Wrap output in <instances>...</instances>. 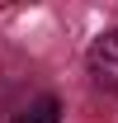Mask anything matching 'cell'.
I'll use <instances>...</instances> for the list:
<instances>
[{
	"label": "cell",
	"instance_id": "obj_2",
	"mask_svg": "<svg viewBox=\"0 0 118 123\" xmlns=\"http://www.w3.org/2000/svg\"><path fill=\"white\" fill-rule=\"evenodd\" d=\"M57 118H61V104L52 95H38V99H29V104L14 114V123H57Z\"/></svg>",
	"mask_w": 118,
	"mask_h": 123
},
{
	"label": "cell",
	"instance_id": "obj_1",
	"mask_svg": "<svg viewBox=\"0 0 118 123\" xmlns=\"http://www.w3.org/2000/svg\"><path fill=\"white\" fill-rule=\"evenodd\" d=\"M90 76H94L99 90L118 95V29H109L104 38H94V47H90Z\"/></svg>",
	"mask_w": 118,
	"mask_h": 123
}]
</instances>
